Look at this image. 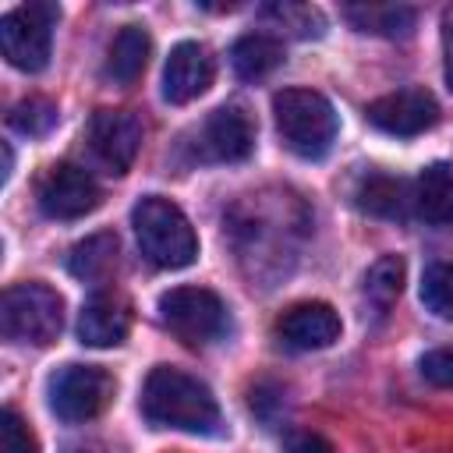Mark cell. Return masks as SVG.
<instances>
[{"label":"cell","instance_id":"obj_22","mask_svg":"<svg viewBox=\"0 0 453 453\" xmlns=\"http://www.w3.org/2000/svg\"><path fill=\"white\" fill-rule=\"evenodd\" d=\"M421 304L439 319H453V262H435L425 269Z\"/></svg>","mask_w":453,"mask_h":453},{"label":"cell","instance_id":"obj_3","mask_svg":"<svg viewBox=\"0 0 453 453\" xmlns=\"http://www.w3.org/2000/svg\"><path fill=\"white\" fill-rule=\"evenodd\" d=\"M131 223H134L138 248H142V255L152 265H159V269H184V265L195 262L198 237H195L188 216L180 212V205H173L170 198L145 195L134 205Z\"/></svg>","mask_w":453,"mask_h":453},{"label":"cell","instance_id":"obj_9","mask_svg":"<svg viewBox=\"0 0 453 453\" xmlns=\"http://www.w3.org/2000/svg\"><path fill=\"white\" fill-rule=\"evenodd\" d=\"M35 202L50 219H78L103 202L96 177L74 163H50L35 180Z\"/></svg>","mask_w":453,"mask_h":453},{"label":"cell","instance_id":"obj_16","mask_svg":"<svg viewBox=\"0 0 453 453\" xmlns=\"http://www.w3.org/2000/svg\"><path fill=\"white\" fill-rule=\"evenodd\" d=\"M414 212L425 223H453V163H432L418 173Z\"/></svg>","mask_w":453,"mask_h":453},{"label":"cell","instance_id":"obj_25","mask_svg":"<svg viewBox=\"0 0 453 453\" xmlns=\"http://www.w3.org/2000/svg\"><path fill=\"white\" fill-rule=\"evenodd\" d=\"M0 453H39L35 432L14 407H7L0 414Z\"/></svg>","mask_w":453,"mask_h":453},{"label":"cell","instance_id":"obj_2","mask_svg":"<svg viewBox=\"0 0 453 453\" xmlns=\"http://www.w3.org/2000/svg\"><path fill=\"white\" fill-rule=\"evenodd\" d=\"M276 131L301 159H322L336 142V110L315 88H283L273 96Z\"/></svg>","mask_w":453,"mask_h":453},{"label":"cell","instance_id":"obj_1","mask_svg":"<svg viewBox=\"0 0 453 453\" xmlns=\"http://www.w3.org/2000/svg\"><path fill=\"white\" fill-rule=\"evenodd\" d=\"M142 414L156 428H177L191 435H212L219 425L216 396L195 375L156 365L142 382Z\"/></svg>","mask_w":453,"mask_h":453},{"label":"cell","instance_id":"obj_8","mask_svg":"<svg viewBox=\"0 0 453 453\" xmlns=\"http://www.w3.org/2000/svg\"><path fill=\"white\" fill-rule=\"evenodd\" d=\"M188 149L195 163H241L255 149V124L241 106H219L198 124Z\"/></svg>","mask_w":453,"mask_h":453},{"label":"cell","instance_id":"obj_12","mask_svg":"<svg viewBox=\"0 0 453 453\" xmlns=\"http://www.w3.org/2000/svg\"><path fill=\"white\" fill-rule=\"evenodd\" d=\"M340 315L326 301H297L276 319V340L290 350H322L340 340Z\"/></svg>","mask_w":453,"mask_h":453},{"label":"cell","instance_id":"obj_29","mask_svg":"<svg viewBox=\"0 0 453 453\" xmlns=\"http://www.w3.org/2000/svg\"><path fill=\"white\" fill-rule=\"evenodd\" d=\"M67 453H103V449H99V446H92V442H88V446H71V449H67Z\"/></svg>","mask_w":453,"mask_h":453},{"label":"cell","instance_id":"obj_14","mask_svg":"<svg viewBox=\"0 0 453 453\" xmlns=\"http://www.w3.org/2000/svg\"><path fill=\"white\" fill-rule=\"evenodd\" d=\"M131 333V304L117 290H96L78 315V340L88 347H117Z\"/></svg>","mask_w":453,"mask_h":453},{"label":"cell","instance_id":"obj_4","mask_svg":"<svg viewBox=\"0 0 453 453\" xmlns=\"http://www.w3.org/2000/svg\"><path fill=\"white\" fill-rule=\"evenodd\" d=\"M64 326V297L46 283H14L0 297V333L11 343L46 347Z\"/></svg>","mask_w":453,"mask_h":453},{"label":"cell","instance_id":"obj_23","mask_svg":"<svg viewBox=\"0 0 453 453\" xmlns=\"http://www.w3.org/2000/svg\"><path fill=\"white\" fill-rule=\"evenodd\" d=\"M265 14H269L280 28H287L290 35H297V39L322 35V28H326L322 14H319L315 7H308V4H269Z\"/></svg>","mask_w":453,"mask_h":453},{"label":"cell","instance_id":"obj_19","mask_svg":"<svg viewBox=\"0 0 453 453\" xmlns=\"http://www.w3.org/2000/svg\"><path fill=\"white\" fill-rule=\"evenodd\" d=\"M230 64L244 81H255V78H265L269 71H276L283 64V46H280V39H273L265 32H248L234 42Z\"/></svg>","mask_w":453,"mask_h":453},{"label":"cell","instance_id":"obj_18","mask_svg":"<svg viewBox=\"0 0 453 453\" xmlns=\"http://www.w3.org/2000/svg\"><path fill=\"white\" fill-rule=\"evenodd\" d=\"M343 18L357 32H372L386 39H403L414 28V7H403V4H347Z\"/></svg>","mask_w":453,"mask_h":453},{"label":"cell","instance_id":"obj_28","mask_svg":"<svg viewBox=\"0 0 453 453\" xmlns=\"http://www.w3.org/2000/svg\"><path fill=\"white\" fill-rule=\"evenodd\" d=\"M442 57H446V85L453 88V7L442 18Z\"/></svg>","mask_w":453,"mask_h":453},{"label":"cell","instance_id":"obj_20","mask_svg":"<svg viewBox=\"0 0 453 453\" xmlns=\"http://www.w3.org/2000/svg\"><path fill=\"white\" fill-rule=\"evenodd\" d=\"M117 265V237L113 234H92L85 241H78L67 255V269L74 280L85 283H103Z\"/></svg>","mask_w":453,"mask_h":453},{"label":"cell","instance_id":"obj_24","mask_svg":"<svg viewBox=\"0 0 453 453\" xmlns=\"http://www.w3.org/2000/svg\"><path fill=\"white\" fill-rule=\"evenodd\" d=\"M7 120H11L14 131L39 138V134H46V131L57 124V106H53L50 99H42V96H32V99H21V103L11 110Z\"/></svg>","mask_w":453,"mask_h":453},{"label":"cell","instance_id":"obj_11","mask_svg":"<svg viewBox=\"0 0 453 453\" xmlns=\"http://www.w3.org/2000/svg\"><path fill=\"white\" fill-rule=\"evenodd\" d=\"M368 124L396 134V138H414L428 127H435L439 120V103L428 88H396L379 96L375 103H368Z\"/></svg>","mask_w":453,"mask_h":453},{"label":"cell","instance_id":"obj_10","mask_svg":"<svg viewBox=\"0 0 453 453\" xmlns=\"http://www.w3.org/2000/svg\"><path fill=\"white\" fill-rule=\"evenodd\" d=\"M142 138L145 127L131 110H96L85 127V142L106 166V173H127L142 149Z\"/></svg>","mask_w":453,"mask_h":453},{"label":"cell","instance_id":"obj_27","mask_svg":"<svg viewBox=\"0 0 453 453\" xmlns=\"http://www.w3.org/2000/svg\"><path fill=\"white\" fill-rule=\"evenodd\" d=\"M283 453H336V449H333V442H329L326 435H319V432H294V435L287 439Z\"/></svg>","mask_w":453,"mask_h":453},{"label":"cell","instance_id":"obj_21","mask_svg":"<svg viewBox=\"0 0 453 453\" xmlns=\"http://www.w3.org/2000/svg\"><path fill=\"white\" fill-rule=\"evenodd\" d=\"M403 290V258L400 255H382L368 273H365V301L375 315H386Z\"/></svg>","mask_w":453,"mask_h":453},{"label":"cell","instance_id":"obj_6","mask_svg":"<svg viewBox=\"0 0 453 453\" xmlns=\"http://www.w3.org/2000/svg\"><path fill=\"white\" fill-rule=\"evenodd\" d=\"M60 11L57 4L35 0V4H21L14 11H7L0 18V46L11 67L18 71H42L50 64V50H53V25H57Z\"/></svg>","mask_w":453,"mask_h":453},{"label":"cell","instance_id":"obj_26","mask_svg":"<svg viewBox=\"0 0 453 453\" xmlns=\"http://www.w3.org/2000/svg\"><path fill=\"white\" fill-rule=\"evenodd\" d=\"M418 368H421V375L432 382V386H442V389H453V350H428V354H421V361H418Z\"/></svg>","mask_w":453,"mask_h":453},{"label":"cell","instance_id":"obj_17","mask_svg":"<svg viewBox=\"0 0 453 453\" xmlns=\"http://www.w3.org/2000/svg\"><path fill=\"white\" fill-rule=\"evenodd\" d=\"M357 205L372 216L400 219L407 216V205H414V188L389 173H368L357 188Z\"/></svg>","mask_w":453,"mask_h":453},{"label":"cell","instance_id":"obj_15","mask_svg":"<svg viewBox=\"0 0 453 453\" xmlns=\"http://www.w3.org/2000/svg\"><path fill=\"white\" fill-rule=\"evenodd\" d=\"M149 53H152V39H149V32H145L142 25H124V28L113 35L110 50H106L103 78L113 81V85H120V88L134 85V81L142 78L145 64H149Z\"/></svg>","mask_w":453,"mask_h":453},{"label":"cell","instance_id":"obj_7","mask_svg":"<svg viewBox=\"0 0 453 453\" xmlns=\"http://www.w3.org/2000/svg\"><path fill=\"white\" fill-rule=\"evenodd\" d=\"M46 396H50V411L60 421H71V425L92 421L113 400V379L96 365H64L50 375Z\"/></svg>","mask_w":453,"mask_h":453},{"label":"cell","instance_id":"obj_13","mask_svg":"<svg viewBox=\"0 0 453 453\" xmlns=\"http://www.w3.org/2000/svg\"><path fill=\"white\" fill-rule=\"evenodd\" d=\"M216 78V64L202 42H177L163 67V99L184 106L198 99Z\"/></svg>","mask_w":453,"mask_h":453},{"label":"cell","instance_id":"obj_5","mask_svg":"<svg viewBox=\"0 0 453 453\" xmlns=\"http://www.w3.org/2000/svg\"><path fill=\"white\" fill-rule=\"evenodd\" d=\"M159 319L188 347H209L230 329L226 304L209 287H170L159 294Z\"/></svg>","mask_w":453,"mask_h":453}]
</instances>
